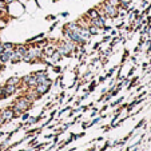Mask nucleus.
Segmentation results:
<instances>
[{"label":"nucleus","instance_id":"nucleus-1","mask_svg":"<svg viewBox=\"0 0 151 151\" xmlns=\"http://www.w3.org/2000/svg\"><path fill=\"white\" fill-rule=\"evenodd\" d=\"M32 104H34V102H31V100L27 99L24 95H22V96H19L14 103H12L11 107H12L14 112L16 114V116H17V115H22L23 112L28 111V110L32 107Z\"/></svg>","mask_w":151,"mask_h":151},{"label":"nucleus","instance_id":"nucleus-2","mask_svg":"<svg viewBox=\"0 0 151 151\" xmlns=\"http://www.w3.org/2000/svg\"><path fill=\"white\" fill-rule=\"evenodd\" d=\"M99 7L100 8H103L106 16L109 17V19H114V17L119 16V9H118V7H114V6H111V4H109L106 0L99 4Z\"/></svg>","mask_w":151,"mask_h":151},{"label":"nucleus","instance_id":"nucleus-3","mask_svg":"<svg viewBox=\"0 0 151 151\" xmlns=\"http://www.w3.org/2000/svg\"><path fill=\"white\" fill-rule=\"evenodd\" d=\"M51 86H52V80L50 79H46V80H43V82H40V83H37L36 84V87H35V91L37 92V94L42 96V95H44V94H47V92L50 91V88H51Z\"/></svg>","mask_w":151,"mask_h":151},{"label":"nucleus","instance_id":"nucleus-4","mask_svg":"<svg viewBox=\"0 0 151 151\" xmlns=\"http://www.w3.org/2000/svg\"><path fill=\"white\" fill-rule=\"evenodd\" d=\"M91 20V24L95 27H98V28L103 29V27L106 26V22H107V19H104V17H100V16H96L94 17V19H90Z\"/></svg>","mask_w":151,"mask_h":151},{"label":"nucleus","instance_id":"nucleus-5","mask_svg":"<svg viewBox=\"0 0 151 151\" xmlns=\"http://www.w3.org/2000/svg\"><path fill=\"white\" fill-rule=\"evenodd\" d=\"M86 16L88 17V19H94V17L99 16V15H98V9H96V7H95V8H91V9H90V11H87V14H86Z\"/></svg>","mask_w":151,"mask_h":151},{"label":"nucleus","instance_id":"nucleus-6","mask_svg":"<svg viewBox=\"0 0 151 151\" xmlns=\"http://www.w3.org/2000/svg\"><path fill=\"white\" fill-rule=\"evenodd\" d=\"M88 31H90V34H91V36H94V35H99V34H100V28H98V27L92 26V24L88 27Z\"/></svg>","mask_w":151,"mask_h":151},{"label":"nucleus","instance_id":"nucleus-7","mask_svg":"<svg viewBox=\"0 0 151 151\" xmlns=\"http://www.w3.org/2000/svg\"><path fill=\"white\" fill-rule=\"evenodd\" d=\"M109 4H111V6H114V7H119V4H120V1L119 0H106Z\"/></svg>","mask_w":151,"mask_h":151},{"label":"nucleus","instance_id":"nucleus-8","mask_svg":"<svg viewBox=\"0 0 151 151\" xmlns=\"http://www.w3.org/2000/svg\"><path fill=\"white\" fill-rule=\"evenodd\" d=\"M28 118H29V115L27 114V112H23V116H22V119H23V120H27Z\"/></svg>","mask_w":151,"mask_h":151}]
</instances>
